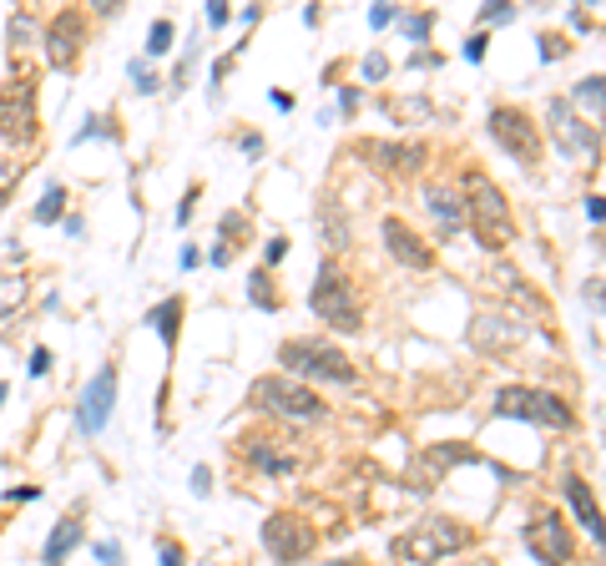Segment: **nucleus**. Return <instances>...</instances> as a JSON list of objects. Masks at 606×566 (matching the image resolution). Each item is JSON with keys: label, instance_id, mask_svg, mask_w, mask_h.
<instances>
[{"label": "nucleus", "instance_id": "nucleus-1", "mask_svg": "<svg viewBox=\"0 0 606 566\" xmlns=\"http://www.w3.org/2000/svg\"><path fill=\"white\" fill-rule=\"evenodd\" d=\"M460 192H465L460 203H465V222H470V233H475V243L490 248V253L511 248V238H515L511 198H505L481 167H465V173H460Z\"/></svg>", "mask_w": 606, "mask_h": 566}, {"label": "nucleus", "instance_id": "nucleus-2", "mask_svg": "<svg viewBox=\"0 0 606 566\" xmlns=\"http://www.w3.org/2000/svg\"><path fill=\"white\" fill-rule=\"evenodd\" d=\"M248 405L258 415H268V420H283V424H324L328 420L324 394H313L309 384H298L288 375H263L248 390Z\"/></svg>", "mask_w": 606, "mask_h": 566}, {"label": "nucleus", "instance_id": "nucleus-3", "mask_svg": "<svg viewBox=\"0 0 606 566\" xmlns=\"http://www.w3.org/2000/svg\"><path fill=\"white\" fill-rule=\"evenodd\" d=\"M470 546V526L455 516H420L415 526H404L400 536H394V556L409 566H435L445 562V556H455V551Z\"/></svg>", "mask_w": 606, "mask_h": 566}, {"label": "nucleus", "instance_id": "nucleus-4", "mask_svg": "<svg viewBox=\"0 0 606 566\" xmlns=\"http://www.w3.org/2000/svg\"><path fill=\"white\" fill-rule=\"evenodd\" d=\"M309 309L324 319L328 329H343V334H359V329H364V309H359L354 283H349V273H343L334 258H324V263H319V273H313Z\"/></svg>", "mask_w": 606, "mask_h": 566}, {"label": "nucleus", "instance_id": "nucleus-5", "mask_svg": "<svg viewBox=\"0 0 606 566\" xmlns=\"http://www.w3.org/2000/svg\"><path fill=\"white\" fill-rule=\"evenodd\" d=\"M279 364L283 369H294L298 384H309V379H324V384H354L359 369L343 360L339 344H324V339H288L279 349Z\"/></svg>", "mask_w": 606, "mask_h": 566}, {"label": "nucleus", "instance_id": "nucleus-6", "mask_svg": "<svg viewBox=\"0 0 606 566\" xmlns=\"http://www.w3.org/2000/svg\"><path fill=\"white\" fill-rule=\"evenodd\" d=\"M36 137H41L36 77L31 71H20V77H11L5 86H0V142L16 147V152H26V147H36Z\"/></svg>", "mask_w": 606, "mask_h": 566}, {"label": "nucleus", "instance_id": "nucleus-7", "mask_svg": "<svg viewBox=\"0 0 606 566\" xmlns=\"http://www.w3.org/2000/svg\"><path fill=\"white\" fill-rule=\"evenodd\" d=\"M496 415L500 420H526V424H545V430H571L576 409L561 394H545L536 384H505L496 394Z\"/></svg>", "mask_w": 606, "mask_h": 566}, {"label": "nucleus", "instance_id": "nucleus-8", "mask_svg": "<svg viewBox=\"0 0 606 566\" xmlns=\"http://www.w3.org/2000/svg\"><path fill=\"white\" fill-rule=\"evenodd\" d=\"M313 526L298 511H273V516L263 521V546H268V556L273 562H283V566H298L303 556L313 551Z\"/></svg>", "mask_w": 606, "mask_h": 566}, {"label": "nucleus", "instance_id": "nucleus-9", "mask_svg": "<svg viewBox=\"0 0 606 566\" xmlns=\"http://www.w3.org/2000/svg\"><path fill=\"white\" fill-rule=\"evenodd\" d=\"M490 137H496L515 162H526V167H536V162H541V126L530 122V111L496 107V111H490Z\"/></svg>", "mask_w": 606, "mask_h": 566}, {"label": "nucleus", "instance_id": "nucleus-10", "mask_svg": "<svg viewBox=\"0 0 606 566\" xmlns=\"http://www.w3.org/2000/svg\"><path fill=\"white\" fill-rule=\"evenodd\" d=\"M545 117H551V137H556L571 158H586L591 167L602 162V137H596V126L581 122L566 96H551V101H545Z\"/></svg>", "mask_w": 606, "mask_h": 566}, {"label": "nucleus", "instance_id": "nucleus-11", "mask_svg": "<svg viewBox=\"0 0 606 566\" xmlns=\"http://www.w3.org/2000/svg\"><path fill=\"white\" fill-rule=\"evenodd\" d=\"M81 51H86V16L81 11H61L46 20V61L56 71H77Z\"/></svg>", "mask_w": 606, "mask_h": 566}, {"label": "nucleus", "instance_id": "nucleus-12", "mask_svg": "<svg viewBox=\"0 0 606 566\" xmlns=\"http://www.w3.org/2000/svg\"><path fill=\"white\" fill-rule=\"evenodd\" d=\"M111 409H117V364H101V375H92V384L81 390V405H77L81 435H101Z\"/></svg>", "mask_w": 606, "mask_h": 566}, {"label": "nucleus", "instance_id": "nucleus-13", "mask_svg": "<svg viewBox=\"0 0 606 566\" xmlns=\"http://www.w3.org/2000/svg\"><path fill=\"white\" fill-rule=\"evenodd\" d=\"M526 546L536 551V562L566 566L571 551H576V536L566 531V521H561L556 511H541V516H530V526H526Z\"/></svg>", "mask_w": 606, "mask_h": 566}, {"label": "nucleus", "instance_id": "nucleus-14", "mask_svg": "<svg viewBox=\"0 0 606 566\" xmlns=\"http://www.w3.org/2000/svg\"><path fill=\"white\" fill-rule=\"evenodd\" d=\"M359 158L374 162V173H389V177H409L420 173L430 152H424L420 142H359Z\"/></svg>", "mask_w": 606, "mask_h": 566}, {"label": "nucleus", "instance_id": "nucleus-15", "mask_svg": "<svg viewBox=\"0 0 606 566\" xmlns=\"http://www.w3.org/2000/svg\"><path fill=\"white\" fill-rule=\"evenodd\" d=\"M379 238H384L389 258H400L404 268H435V248H430L404 218H384L379 222Z\"/></svg>", "mask_w": 606, "mask_h": 566}, {"label": "nucleus", "instance_id": "nucleus-16", "mask_svg": "<svg viewBox=\"0 0 606 566\" xmlns=\"http://www.w3.org/2000/svg\"><path fill=\"white\" fill-rule=\"evenodd\" d=\"M243 460L258 465L263 475H294L298 471V450L288 441H273V435H253V441H243Z\"/></svg>", "mask_w": 606, "mask_h": 566}, {"label": "nucleus", "instance_id": "nucleus-17", "mask_svg": "<svg viewBox=\"0 0 606 566\" xmlns=\"http://www.w3.org/2000/svg\"><path fill=\"white\" fill-rule=\"evenodd\" d=\"M470 339H475V349H485V354H505V349L521 344V324H515L511 314H475Z\"/></svg>", "mask_w": 606, "mask_h": 566}, {"label": "nucleus", "instance_id": "nucleus-18", "mask_svg": "<svg viewBox=\"0 0 606 566\" xmlns=\"http://www.w3.org/2000/svg\"><path fill=\"white\" fill-rule=\"evenodd\" d=\"M424 207H430V218L440 222V233H445V238L465 228V203H460V192H455V188L430 182V188H424Z\"/></svg>", "mask_w": 606, "mask_h": 566}, {"label": "nucleus", "instance_id": "nucleus-19", "mask_svg": "<svg viewBox=\"0 0 606 566\" xmlns=\"http://www.w3.org/2000/svg\"><path fill=\"white\" fill-rule=\"evenodd\" d=\"M561 490H566V501H571L576 521L586 526V536H591V541H602V511H596V496H591V486L581 481V475H566V481H561Z\"/></svg>", "mask_w": 606, "mask_h": 566}, {"label": "nucleus", "instance_id": "nucleus-20", "mask_svg": "<svg viewBox=\"0 0 606 566\" xmlns=\"http://www.w3.org/2000/svg\"><path fill=\"white\" fill-rule=\"evenodd\" d=\"M77 546H81V511H71V516H61L56 526H51L41 562H46V566H66V556H71Z\"/></svg>", "mask_w": 606, "mask_h": 566}, {"label": "nucleus", "instance_id": "nucleus-21", "mask_svg": "<svg viewBox=\"0 0 606 566\" xmlns=\"http://www.w3.org/2000/svg\"><path fill=\"white\" fill-rule=\"evenodd\" d=\"M496 283H500V294H511V299L521 303L526 314H551V303H545L541 294H536V288H530V283L521 279V273H515L511 263H505V268H496Z\"/></svg>", "mask_w": 606, "mask_h": 566}, {"label": "nucleus", "instance_id": "nucleus-22", "mask_svg": "<svg viewBox=\"0 0 606 566\" xmlns=\"http://www.w3.org/2000/svg\"><path fill=\"white\" fill-rule=\"evenodd\" d=\"M147 324L162 334V349H167V360H172V354H177V329H182V299H162L152 314H147Z\"/></svg>", "mask_w": 606, "mask_h": 566}, {"label": "nucleus", "instance_id": "nucleus-23", "mask_svg": "<svg viewBox=\"0 0 606 566\" xmlns=\"http://www.w3.org/2000/svg\"><path fill=\"white\" fill-rule=\"evenodd\" d=\"M16 309H26V279L0 273V319H11Z\"/></svg>", "mask_w": 606, "mask_h": 566}, {"label": "nucleus", "instance_id": "nucleus-24", "mask_svg": "<svg viewBox=\"0 0 606 566\" xmlns=\"http://www.w3.org/2000/svg\"><path fill=\"white\" fill-rule=\"evenodd\" d=\"M61 213H66V188H61V182H51V188L41 192V203H36L31 218H36V222H56Z\"/></svg>", "mask_w": 606, "mask_h": 566}, {"label": "nucleus", "instance_id": "nucleus-25", "mask_svg": "<svg viewBox=\"0 0 606 566\" xmlns=\"http://www.w3.org/2000/svg\"><path fill=\"white\" fill-rule=\"evenodd\" d=\"M319 222H324V243H328V248H349V222L334 218V203L319 207Z\"/></svg>", "mask_w": 606, "mask_h": 566}, {"label": "nucleus", "instance_id": "nucleus-26", "mask_svg": "<svg viewBox=\"0 0 606 566\" xmlns=\"http://www.w3.org/2000/svg\"><path fill=\"white\" fill-rule=\"evenodd\" d=\"M576 101L591 111V117H602V77H586V81H576Z\"/></svg>", "mask_w": 606, "mask_h": 566}, {"label": "nucleus", "instance_id": "nucleus-27", "mask_svg": "<svg viewBox=\"0 0 606 566\" xmlns=\"http://www.w3.org/2000/svg\"><path fill=\"white\" fill-rule=\"evenodd\" d=\"M248 288H253V303H263V309H279V294H273V279H268L263 268L248 279Z\"/></svg>", "mask_w": 606, "mask_h": 566}, {"label": "nucleus", "instance_id": "nucleus-28", "mask_svg": "<svg viewBox=\"0 0 606 566\" xmlns=\"http://www.w3.org/2000/svg\"><path fill=\"white\" fill-rule=\"evenodd\" d=\"M36 41V20L26 16V11H20V16H11V46L16 51H26Z\"/></svg>", "mask_w": 606, "mask_h": 566}, {"label": "nucleus", "instance_id": "nucleus-29", "mask_svg": "<svg viewBox=\"0 0 606 566\" xmlns=\"http://www.w3.org/2000/svg\"><path fill=\"white\" fill-rule=\"evenodd\" d=\"M147 51H152V56H167V51H172V20H152V36H147Z\"/></svg>", "mask_w": 606, "mask_h": 566}, {"label": "nucleus", "instance_id": "nucleus-30", "mask_svg": "<svg viewBox=\"0 0 606 566\" xmlns=\"http://www.w3.org/2000/svg\"><path fill=\"white\" fill-rule=\"evenodd\" d=\"M536 46H541V61H561V56H566V36H541V41H536Z\"/></svg>", "mask_w": 606, "mask_h": 566}, {"label": "nucleus", "instance_id": "nucleus-31", "mask_svg": "<svg viewBox=\"0 0 606 566\" xmlns=\"http://www.w3.org/2000/svg\"><path fill=\"white\" fill-rule=\"evenodd\" d=\"M20 173L26 167H16V162H0V207H5V198H11V188L20 182Z\"/></svg>", "mask_w": 606, "mask_h": 566}, {"label": "nucleus", "instance_id": "nucleus-32", "mask_svg": "<svg viewBox=\"0 0 606 566\" xmlns=\"http://www.w3.org/2000/svg\"><path fill=\"white\" fill-rule=\"evenodd\" d=\"M384 77H389V61L379 51H369V56H364V81H384Z\"/></svg>", "mask_w": 606, "mask_h": 566}, {"label": "nucleus", "instance_id": "nucleus-33", "mask_svg": "<svg viewBox=\"0 0 606 566\" xmlns=\"http://www.w3.org/2000/svg\"><path fill=\"white\" fill-rule=\"evenodd\" d=\"M394 20H400V11H394V5H374V11H369L374 31H384V26H394Z\"/></svg>", "mask_w": 606, "mask_h": 566}, {"label": "nucleus", "instance_id": "nucleus-34", "mask_svg": "<svg viewBox=\"0 0 606 566\" xmlns=\"http://www.w3.org/2000/svg\"><path fill=\"white\" fill-rule=\"evenodd\" d=\"M96 562H101V566H122V546H117V541H96Z\"/></svg>", "mask_w": 606, "mask_h": 566}, {"label": "nucleus", "instance_id": "nucleus-35", "mask_svg": "<svg viewBox=\"0 0 606 566\" xmlns=\"http://www.w3.org/2000/svg\"><path fill=\"white\" fill-rule=\"evenodd\" d=\"M481 20H515V5H500V0H490V5H481Z\"/></svg>", "mask_w": 606, "mask_h": 566}, {"label": "nucleus", "instance_id": "nucleus-36", "mask_svg": "<svg viewBox=\"0 0 606 566\" xmlns=\"http://www.w3.org/2000/svg\"><path fill=\"white\" fill-rule=\"evenodd\" d=\"M96 132H111V117H96V111H92V117H86V126H81V132H77V142L96 137Z\"/></svg>", "mask_w": 606, "mask_h": 566}, {"label": "nucleus", "instance_id": "nucleus-37", "mask_svg": "<svg viewBox=\"0 0 606 566\" xmlns=\"http://www.w3.org/2000/svg\"><path fill=\"white\" fill-rule=\"evenodd\" d=\"M46 369H51V349L41 344V349H31V369H26V375H31V379H41Z\"/></svg>", "mask_w": 606, "mask_h": 566}, {"label": "nucleus", "instance_id": "nucleus-38", "mask_svg": "<svg viewBox=\"0 0 606 566\" xmlns=\"http://www.w3.org/2000/svg\"><path fill=\"white\" fill-rule=\"evenodd\" d=\"M430 26H435V16H404V31L415 36V41H420V36H430Z\"/></svg>", "mask_w": 606, "mask_h": 566}, {"label": "nucleus", "instance_id": "nucleus-39", "mask_svg": "<svg viewBox=\"0 0 606 566\" xmlns=\"http://www.w3.org/2000/svg\"><path fill=\"white\" fill-rule=\"evenodd\" d=\"M192 496H213V471H207V465L192 471Z\"/></svg>", "mask_w": 606, "mask_h": 566}, {"label": "nucleus", "instance_id": "nucleus-40", "mask_svg": "<svg viewBox=\"0 0 606 566\" xmlns=\"http://www.w3.org/2000/svg\"><path fill=\"white\" fill-rule=\"evenodd\" d=\"M132 81H137V92H141V96L157 92V77H152V71H141V61H132Z\"/></svg>", "mask_w": 606, "mask_h": 566}, {"label": "nucleus", "instance_id": "nucleus-41", "mask_svg": "<svg viewBox=\"0 0 606 566\" xmlns=\"http://www.w3.org/2000/svg\"><path fill=\"white\" fill-rule=\"evenodd\" d=\"M198 192H202V188H187L182 207H177V228H187V222H192V203H198Z\"/></svg>", "mask_w": 606, "mask_h": 566}, {"label": "nucleus", "instance_id": "nucleus-42", "mask_svg": "<svg viewBox=\"0 0 606 566\" xmlns=\"http://www.w3.org/2000/svg\"><path fill=\"white\" fill-rule=\"evenodd\" d=\"M207 20H213V26H228V20H233V11H228L222 0H207Z\"/></svg>", "mask_w": 606, "mask_h": 566}, {"label": "nucleus", "instance_id": "nucleus-43", "mask_svg": "<svg viewBox=\"0 0 606 566\" xmlns=\"http://www.w3.org/2000/svg\"><path fill=\"white\" fill-rule=\"evenodd\" d=\"M157 556H162V566H182V551H177V541H162V546H157Z\"/></svg>", "mask_w": 606, "mask_h": 566}, {"label": "nucleus", "instance_id": "nucleus-44", "mask_svg": "<svg viewBox=\"0 0 606 566\" xmlns=\"http://www.w3.org/2000/svg\"><path fill=\"white\" fill-rule=\"evenodd\" d=\"M465 61H485V36H470L465 41Z\"/></svg>", "mask_w": 606, "mask_h": 566}, {"label": "nucleus", "instance_id": "nucleus-45", "mask_svg": "<svg viewBox=\"0 0 606 566\" xmlns=\"http://www.w3.org/2000/svg\"><path fill=\"white\" fill-rule=\"evenodd\" d=\"M283 253H288V243H283V238H268V253H263L268 263H283Z\"/></svg>", "mask_w": 606, "mask_h": 566}, {"label": "nucleus", "instance_id": "nucleus-46", "mask_svg": "<svg viewBox=\"0 0 606 566\" xmlns=\"http://www.w3.org/2000/svg\"><path fill=\"white\" fill-rule=\"evenodd\" d=\"M36 496H41L36 486H16V490H5V501H36Z\"/></svg>", "mask_w": 606, "mask_h": 566}, {"label": "nucleus", "instance_id": "nucleus-47", "mask_svg": "<svg viewBox=\"0 0 606 566\" xmlns=\"http://www.w3.org/2000/svg\"><path fill=\"white\" fill-rule=\"evenodd\" d=\"M243 152H248V158H258V152H263V137H258V132H248V137H243Z\"/></svg>", "mask_w": 606, "mask_h": 566}, {"label": "nucleus", "instance_id": "nucleus-48", "mask_svg": "<svg viewBox=\"0 0 606 566\" xmlns=\"http://www.w3.org/2000/svg\"><path fill=\"white\" fill-rule=\"evenodd\" d=\"M0 405H5V384H0Z\"/></svg>", "mask_w": 606, "mask_h": 566}]
</instances>
